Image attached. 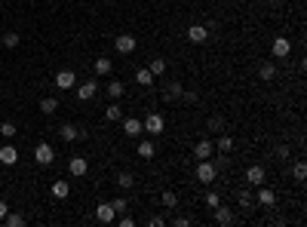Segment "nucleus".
Segmentation results:
<instances>
[{
  "label": "nucleus",
  "mask_w": 307,
  "mask_h": 227,
  "mask_svg": "<svg viewBox=\"0 0 307 227\" xmlns=\"http://www.w3.org/2000/svg\"><path fill=\"white\" fill-rule=\"evenodd\" d=\"M142 126H144V132H151V135H163V129H166V120H163L157 111H151V114H147V117L142 120Z\"/></svg>",
  "instance_id": "nucleus-1"
},
{
  "label": "nucleus",
  "mask_w": 307,
  "mask_h": 227,
  "mask_svg": "<svg viewBox=\"0 0 307 227\" xmlns=\"http://www.w3.org/2000/svg\"><path fill=\"white\" fill-rule=\"evenodd\" d=\"M215 172H218V166H215V163H209V160H200L197 163V181H200V184H212Z\"/></svg>",
  "instance_id": "nucleus-2"
},
{
  "label": "nucleus",
  "mask_w": 307,
  "mask_h": 227,
  "mask_svg": "<svg viewBox=\"0 0 307 227\" xmlns=\"http://www.w3.org/2000/svg\"><path fill=\"white\" fill-rule=\"evenodd\" d=\"M34 160H37L40 166H52V163H55V151H52V144L40 141L37 147H34Z\"/></svg>",
  "instance_id": "nucleus-3"
},
{
  "label": "nucleus",
  "mask_w": 307,
  "mask_h": 227,
  "mask_svg": "<svg viewBox=\"0 0 307 227\" xmlns=\"http://www.w3.org/2000/svg\"><path fill=\"white\" fill-rule=\"evenodd\" d=\"M114 49H117L120 55H129L135 49V37L132 34H117V37H114Z\"/></svg>",
  "instance_id": "nucleus-4"
},
{
  "label": "nucleus",
  "mask_w": 307,
  "mask_h": 227,
  "mask_svg": "<svg viewBox=\"0 0 307 227\" xmlns=\"http://www.w3.org/2000/svg\"><path fill=\"white\" fill-rule=\"evenodd\" d=\"M55 86H59L62 92L74 89V86H77V74H74V71H59V74H55Z\"/></svg>",
  "instance_id": "nucleus-5"
},
{
  "label": "nucleus",
  "mask_w": 307,
  "mask_h": 227,
  "mask_svg": "<svg viewBox=\"0 0 307 227\" xmlns=\"http://www.w3.org/2000/svg\"><path fill=\"white\" fill-rule=\"evenodd\" d=\"M142 132H144V126H142L139 117H126V120H123V135H129V138H139Z\"/></svg>",
  "instance_id": "nucleus-6"
},
{
  "label": "nucleus",
  "mask_w": 307,
  "mask_h": 227,
  "mask_svg": "<svg viewBox=\"0 0 307 227\" xmlns=\"http://www.w3.org/2000/svg\"><path fill=\"white\" fill-rule=\"evenodd\" d=\"M95 221H101V224L117 221V212H114V206H111V203H101V206L95 209Z\"/></svg>",
  "instance_id": "nucleus-7"
},
{
  "label": "nucleus",
  "mask_w": 307,
  "mask_h": 227,
  "mask_svg": "<svg viewBox=\"0 0 307 227\" xmlns=\"http://www.w3.org/2000/svg\"><path fill=\"white\" fill-rule=\"evenodd\" d=\"M188 40L190 43H206L209 40V28L206 25H190L188 28Z\"/></svg>",
  "instance_id": "nucleus-8"
},
{
  "label": "nucleus",
  "mask_w": 307,
  "mask_h": 227,
  "mask_svg": "<svg viewBox=\"0 0 307 227\" xmlns=\"http://www.w3.org/2000/svg\"><path fill=\"white\" fill-rule=\"evenodd\" d=\"M270 52H274V59H286V55L292 52L289 37H277V40H274V46H270Z\"/></svg>",
  "instance_id": "nucleus-9"
},
{
  "label": "nucleus",
  "mask_w": 307,
  "mask_h": 227,
  "mask_svg": "<svg viewBox=\"0 0 307 227\" xmlns=\"http://www.w3.org/2000/svg\"><path fill=\"white\" fill-rule=\"evenodd\" d=\"M0 163L3 166H16L19 163V151L13 144H0Z\"/></svg>",
  "instance_id": "nucleus-10"
},
{
  "label": "nucleus",
  "mask_w": 307,
  "mask_h": 227,
  "mask_svg": "<svg viewBox=\"0 0 307 227\" xmlns=\"http://www.w3.org/2000/svg\"><path fill=\"white\" fill-rule=\"evenodd\" d=\"M246 181L252 187H261V184H264V166H249L246 169Z\"/></svg>",
  "instance_id": "nucleus-11"
},
{
  "label": "nucleus",
  "mask_w": 307,
  "mask_h": 227,
  "mask_svg": "<svg viewBox=\"0 0 307 227\" xmlns=\"http://www.w3.org/2000/svg\"><path fill=\"white\" fill-rule=\"evenodd\" d=\"M95 95H98V83H95V80L77 86V98H80V101H89V98H95Z\"/></svg>",
  "instance_id": "nucleus-12"
},
{
  "label": "nucleus",
  "mask_w": 307,
  "mask_h": 227,
  "mask_svg": "<svg viewBox=\"0 0 307 227\" xmlns=\"http://www.w3.org/2000/svg\"><path fill=\"white\" fill-rule=\"evenodd\" d=\"M212 154H215V144H212V141L203 138V141H197V144H194V157H197V160H209Z\"/></svg>",
  "instance_id": "nucleus-13"
},
{
  "label": "nucleus",
  "mask_w": 307,
  "mask_h": 227,
  "mask_svg": "<svg viewBox=\"0 0 307 227\" xmlns=\"http://www.w3.org/2000/svg\"><path fill=\"white\" fill-rule=\"evenodd\" d=\"M86 169H89V163L83 160V157H74L71 163H68V172H71L74 178H80V175H86Z\"/></svg>",
  "instance_id": "nucleus-14"
},
{
  "label": "nucleus",
  "mask_w": 307,
  "mask_h": 227,
  "mask_svg": "<svg viewBox=\"0 0 307 227\" xmlns=\"http://www.w3.org/2000/svg\"><path fill=\"white\" fill-rule=\"evenodd\" d=\"M215 221H218L221 227H227V224H234V212H231V209H227V206H221V203H218V206H215Z\"/></svg>",
  "instance_id": "nucleus-15"
},
{
  "label": "nucleus",
  "mask_w": 307,
  "mask_h": 227,
  "mask_svg": "<svg viewBox=\"0 0 307 227\" xmlns=\"http://www.w3.org/2000/svg\"><path fill=\"white\" fill-rule=\"evenodd\" d=\"M274 203H277V194H274V190H270V187H264V184H261V190H258V206L270 209V206H274Z\"/></svg>",
  "instance_id": "nucleus-16"
},
{
  "label": "nucleus",
  "mask_w": 307,
  "mask_h": 227,
  "mask_svg": "<svg viewBox=\"0 0 307 227\" xmlns=\"http://www.w3.org/2000/svg\"><path fill=\"white\" fill-rule=\"evenodd\" d=\"M68 194H71V181H52V197L65 200Z\"/></svg>",
  "instance_id": "nucleus-17"
},
{
  "label": "nucleus",
  "mask_w": 307,
  "mask_h": 227,
  "mask_svg": "<svg viewBox=\"0 0 307 227\" xmlns=\"http://www.w3.org/2000/svg\"><path fill=\"white\" fill-rule=\"evenodd\" d=\"M258 77H261V80H274V77H277V65L274 62H264V65L258 68Z\"/></svg>",
  "instance_id": "nucleus-18"
},
{
  "label": "nucleus",
  "mask_w": 307,
  "mask_h": 227,
  "mask_svg": "<svg viewBox=\"0 0 307 227\" xmlns=\"http://www.w3.org/2000/svg\"><path fill=\"white\" fill-rule=\"evenodd\" d=\"M154 154H157L154 141H139V157H142V160H151Z\"/></svg>",
  "instance_id": "nucleus-19"
},
{
  "label": "nucleus",
  "mask_w": 307,
  "mask_h": 227,
  "mask_svg": "<svg viewBox=\"0 0 307 227\" xmlns=\"http://www.w3.org/2000/svg\"><path fill=\"white\" fill-rule=\"evenodd\" d=\"M105 120H111V123L123 120V108H120V105H108V108H105Z\"/></svg>",
  "instance_id": "nucleus-20"
},
{
  "label": "nucleus",
  "mask_w": 307,
  "mask_h": 227,
  "mask_svg": "<svg viewBox=\"0 0 307 227\" xmlns=\"http://www.w3.org/2000/svg\"><path fill=\"white\" fill-rule=\"evenodd\" d=\"M59 135H62V138H65V141H74V138H77V135H80V129H77V126H71V123H65V126L59 129Z\"/></svg>",
  "instance_id": "nucleus-21"
},
{
  "label": "nucleus",
  "mask_w": 307,
  "mask_h": 227,
  "mask_svg": "<svg viewBox=\"0 0 307 227\" xmlns=\"http://www.w3.org/2000/svg\"><path fill=\"white\" fill-rule=\"evenodd\" d=\"M3 224H9V227H22V224H25V215H19V212H6V215H3Z\"/></svg>",
  "instance_id": "nucleus-22"
},
{
  "label": "nucleus",
  "mask_w": 307,
  "mask_h": 227,
  "mask_svg": "<svg viewBox=\"0 0 307 227\" xmlns=\"http://www.w3.org/2000/svg\"><path fill=\"white\" fill-rule=\"evenodd\" d=\"M147 71H151L154 77L166 74V59H151V65H147Z\"/></svg>",
  "instance_id": "nucleus-23"
},
{
  "label": "nucleus",
  "mask_w": 307,
  "mask_h": 227,
  "mask_svg": "<svg viewBox=\"0 0 307 227\" xmlns=\"http://www.w3.org/2000/svg\"><path fill=\"white\" fill-rule=\"evenodd\" d=\"M135 184V178H132V172H117V187H123V190H129Z\"/></svg>",
  "instance_id": "nucleus-24"
},
{
  "label": "nucleus",
  "mask_w": 307,
  "mask_h": 227,
  "mask_svg": "<svg viewBox=\"0 0 307 227\" xmlns=\"http://www.w3.org/2000/svg\"><path fill=\"white\" fill-rule=\"evenodd\" d=\"M135 80H139L142 86H151L154 83V74L147 71V68H139V71H135Z\"/></svg>",
  "instance_id": "nucleus-25"
},
{
  "label": "nucleus",
  "mask_w": 307,
  "mask_h": 227,
  "mask_svg": "<svg viewBox=\"0 0 307 227\" xmlns=\"http://www.w3.org/2000/svg\"><path fill=\"white\" fill-rule=\"evenodd\" d=\"M40 111L49 117V114H55V111H59V101H55V98H40Z\"/></svg>",
  "instance_id": "nucleus-26"
},
{
  "label": "nucleus",
  "mask_w": 307,
  "mask_h": 227,
  "mask_svg": "<svg viewBox=\"0 0 307 227\" xmlns=\"http://www.w3.org/2000/svg\"><path fill=\"white\" fill-rule=\"evenodd\" d=\"M160 200H163V206H166V209H175V206H178V194H175V190H163V197H160Z\"/></svg>",
  "instance_id": "nucleus-27"
},
{
  "label": "nucleus",
  "mask_w": 307,
  "mask_h": 227,
  "mask_svg": "<svg viewBox=\"0 0 307 227\" xmlns=\"http://www.w3.org/2000/svg\"><path fill=\"white\" fill-rule=\"evenodd\" d=\"M111 68H114V62H111V59H95V74L105 77V74H111Z\"/></svg>",
  "instance_id": "nucleus-28"
},
{
  "label": "nucleus",
  "mask_w": 307,
  "mask_h": 227,
  "mask_svg": "<svg viewBox=\"0 0 307 227\" xmlns=\"http://www.w3.org/2000/svg\"><path fill=\"white\" fill-rule=\"evenodd\" d=\"M19 40H22V37H19L16 31H6V34H3V46H6V49H16Z\"/></svg>",
  "instance_id": "nucleus-29"
},
{
  "label": "nucleus",
  "mask_w": 307,
  "mask_h": 227,
  "mask_svg": "<svg viewBox=\"0 0 307 227\" xmlns=\"http://www.w3.org/2000/svg\"><path fill=\"white\" fill-rule=\"evenodd\" d=\"M123 92H126V86H123L120 80H114V83H108V95H111V98H120Z\"/></svg>",
  "instance_id": "nucleus-30"
},
{
  "label": "nucleus",
  "mask_w": 307,
  "mask_h": 227,
  "mask_svg": "<svg viewBox=\"0 0 307 227\" xmlns=\"http://www.w3.org/2000/svg\"><path fill=\"white\" fill-rule=\"evenodd\" d=\"M16 132H19V129H16V123H9V120H6V123H0V138H13Z\"/></svg>",
  "instance_id": "nucleus-31"
},
{
  "label": "nucleus",
  "mask_w": 307,
  "mask_h": 227,
  "mask_svg": "<svg viewBox=\"0 0 307 227\" xmlns=\"http://www.w3.org/2000/svg\"><path fill=\"white\" fill-rule=\"evenodd\" d=\"M236 203H240L243 209H252V197H249L246 190H236Z\"/></svg>",
  "instance_id": "nucleus-32"
},
{
  "label": "nucleus",
  "mask_w": 307,
  "mask_h": 227,
  "mask_svg": "<svg viewBox=\"0 0 307 227\" xmlns=\"http://www.w3.org/2000/svg\"><path fill=\"white\" fill-rule=\"evenodd\" d=\"M231 147H234V138H231V135H221V138H218V151H221V154H227Z\"/></svg>",
  "instance_id": "nucleus-33"
},
{
  "label": "nucleus",
  "mask_w": 307,
  "mask_h": 227,
  "mask_svg": "<svg viewBox=\"0 0 307 227\" xmlns=\"http://www.w3.org/2000/svg\"><path fill=\"white\" fill-rule=\"evenodd\" d=\"M206 126H209V132H221V129H224V120H221V117H209Z\"/></svg>",
  "instance_id": "nucleus-34"
},
{
  "label": "nucleus",
  "mask_w": 307,
  "mask_h": 227,
  "mask_svg": "<svg viewBox=\"0 0 307 227\" xmlns=\"http://www.w3.org/2000/svg\"><path fill=\"white\" fill-rule=\"evenodd\" d=\"M292 175H295V181H304V178H307V166H304V163H295Z\"/></svg>",
  "instance_id": "nucleus-35"
},
{
  "label": "nucleus",
  "mask_w": 307,
  "mask_h": 227,
  "mask_svg": "<svg viewBox=\"0 0 307 227\" xmlns=\"http://www.w3.org/2000/svg\"><path fill=\"white\" fill-rule=\"evenodd\" d=\"M111 206H114V212H117V215H123V212H126V206H129V203H126V200H114Z\"/></svg>",
  "instance_id": "nucleus-36"
},
{
  "label": "nucleus",
  "mask_w": 307,
  "mask_h": 227,
  "mask_svg": "<svg viewBox=\"0 0 307 227\" xmlns=\"http://www.w3.org/2000/svg\"><path fill=\"white\" fill-rule=\"evenodd\" d=\"M181 92H185V89H181V83H172V86H169V98H181Z\"/></svg>",
  "instance_id": "nucleus-37"
},
{
  "label": "nucleus",
  "mask_w": 307,
  "mask_h": 227,
  "mask_svg": "<svg viewBox=\"0 0 307 227\" xmlns=\"http://www.w3.org/2000/svg\"><path fill=\"white\" fill-rule=\"evenodd\" d=\"M181 98H185L188 105H197V98H200V95H197V92H190V89H188V92H181Z\"/></svg>",
  "instance_id": "nucleus-38"
},
{
  "label": "nucleus",
  "mask_w": 307,
  "mask_h": 227,
  "mask_svg": "<svg viewBox=\"0 0 307 227\" xmlns=\"http://www.w3.org/2000/svg\"><path fill=\"white\" fill-rule=\"evenodd\" d=\"M277 160H289V147H286V144L277 147Z\"/></svg>",
  "instance_id": "nucleus-39"
},
{
  "label": "nucleus",
  "mask_w": 307,
  "mask_h": 227,
  "mask_svg": "<svg viewBox=\"0 0 307 227\" xmlns=\"http://www.w3.org/2000/svg\"><path fill=\"white\" fill-rule=\"evenodd\" d=\"M218 203H221V197H218V194H209V197H206V206H212V209L218 206Z\"/></svg>",
  "instance_id": "nucleus-40"
},
{
  "label": "nucleus",
  "mask_w": 307,
  "mask_h": 227,
  "mask_svg": "<svg viewBox=\"0 0 307 227\" xmlns=\"http://www.w3.org/2000/svg\"><path fill=\"white\" fill-rule=\"evenodd\" d=\"M147 224H151V227H163V224H166V218H163V215H154V218L147 221Z\"/></svg>",
  "instance_id": "nucleus-41"
},
{
  "label": "nucleus",
  "mask_w": 307,
  "mask_h": 227,
  "mask_svg": "<svg viewBox=\"0 0 307 227\" xmlns=\"http://www.w3.org/2000/svg\"><path fill=\"white\" fill-rule=\"evenodd\" d=\"M120 227H132L135 224V218H129V215H120V221H117Z\"/></svg>",
  "instance_id": "nucleus-42"
},
{
  "label": "nucleus",
  "mask_w": 307,
  "mask_h": 227,
  "mask_svg": "<svg viewBox=\"0 0 307 227\" xmlns=\"http://www.w3.org/2000/svg\"><path fill=\"white\" fill-rule=\"evenodd\" d=\"M6 212H9V206H6L3 200H0V221H3V215H6Z\"/></svg>",
  "instance_id": "nucleus-43"
},
{
  "label": "nucleus",
  "mask_w": 307,
  "mask_h": 227,
  "mask_svg": "<svg viewBox=\"0 0 307 227\" xmlns=\"http://www.w3.org/2000/svg\"><path fill=\"white\" fill-rule=\"evenodd\" d=\"M274 3H280V0H274Z\"/></svg>",
  "instance_id": "nucleus-44"
}]
</instances>
